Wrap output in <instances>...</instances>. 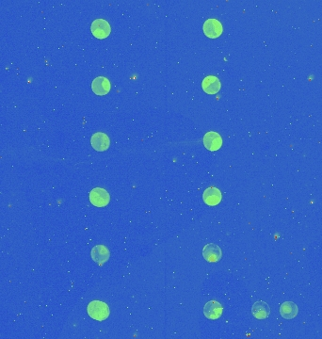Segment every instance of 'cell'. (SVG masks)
<instances>
[{"mask_svg":"<svg viewBox=\"0 0 322 339\" xmlns=\"http://www.w3.org/2000/svg\"><path fill=\"white\" fill-rule=\"evenodd\" d=\"M88 314L89 316L95 320L102 321L107 319L110 314L109 308L107 303L100 301V300H94L91 301L88 305Z\"/></svg>","mask_w":322,"mask_h":339,"instance_id":"obj_1","label":"cell"},{"mask_svg":"<svg viewBox=\"0 0 322 339\" xmlns=\"http://www.w3.org/2000/svg\"><path fill=\"white\" fill-rule=\"evenodd\" d=\"M90 201L96 207H104L109 203L110 196L105 189L95 188L90 192Z\"/></svg>","mask_w":322,"mask_h":339,"instance_id":"obj_2","label":"cell"},{"mask_svg":"<svg viewBox=\"0 0 322 339\" xmlns=\"http://www.w3.org/2000/svg\"><path fill=\"white\" fill-rule=\"evenodd\" d=\"M202 29H203L204 34L208 38H211V39L220 37L223 31V27H222L221 23L219 20L213 19V18L207 19L204 22Z\"/></svg>","mask_w":322,"mask_h":339,"instance_id":"obj_3","label":"cell"},{"mask_svg":"<svg viewBox=\"0 0 322 339\" xmlns=\"http://www.w3.org/2000/svg\"><path fill=\"white\" fill-rule=\"evenodd\" d=\"M92 33L97 39H105L110 34L111 27L108 22L104 19H96L92 24Z\"/></svg>","mask_w":322,"mask_h":339,"instance_id":"obj_4","label":"cell"},{"mask_svg":"<svg viewBox=\"0 0 322 339\" xmlns=\"http://www.w3.org/2000/svg\"><path fill=\"white\" fill-rule=\"evenodd\" d=\"M203 145L209 151H217L222 145V138L219 133L210 131L203 136Z\"/></svg>","mask_w":322,"mask_h":339,"instance_id":"obj_5","label":"cell"},{"mask_svg":"<svg viewBox=\"0 0 322 339\" xmlns=\"http://www.w3.org/2000/svg\"><path fill=\"white\" fill-rule=\"evenodd\" d=\"M223 312L222 305L217 301V300H210L207 303H205L203 308L204 316L209 319H218Z\"/></svg>","mask_w":322,"mask_h":339,"instance_id":"obj_6","label":"cell"},{"mask_svg":"<svg viewBox=\"0 0 322 339\" xmlns=\"http://www.w3.org/2000/svg\"><path fill=\"white\" fill-rule=\"evenodd\" d=\"M202 257L207 262L215 263L221 260V258L222 257V252L218 245L211 243V244L205 245L203 247Z\"/></svg>","mask_w":322,"mask_h":339,"instance_id":"obj_7","label":"cell"},{"mask_svg":"<svg viewBox=\"0 0 322 339\" xmlns=\"http://www.w3.org/2000/svg\"><path fill=\"white\" fill-rule=\"evenodd\" d=\"M91 143L94 150L98 152H103L108 149L110 145V140L108 136L103 132H97L92 136Z\"/></svg>","mask_w":322,"mask_h":339,"instance_id":"obj_8","label":"cell"},{"mask_svg":"<svg viewBox=\"0 0 322 339\" xmlns=\"http://www.w3.org/2000/svg\"><path fill=\"white\" fill-rule=\"evenodd\" d=\"M201 87L204 93L207 95H216L220 92L221 88V84L218 78L214 76L206 77L201 83Z\"/></svg>","mask_w":322,"mask_h":339,"instance_id":"obj_9","label":"cell"},{"mask_svg":"<svg viewBox=\"0 0 322 339\" xmlns=\"http://www.w3.org/2000/svg\"><path fill=\"white\" fill-rule=\"evenodd\" d=\"M203 202L209 206H215L221 203L222 199V195L221 190L215 187H210L204 190L202 195Z\"/></svg>","mask_w":322,"mask_h":339,"instance_id":"obj_10","label":"cell"},{"mask_svg":"<svg viewBox=\"0 0 322 339\" xmlns=\"http://www.w3.org/2000/svg\"><path fill=\"white\" fill-rule=\"evenodd\" d=\"M110 82L105 77H98L92 83V90L95 95H106L110 91Z\"/></svg>","mask_w":322,"mask_h":339,"instance_id":"obj_11","label":"cell"},{"mask_svg":"<svg viewBox=\"0 0 322 339\" xmlns=\"http://www.w3.org/2000/svg\"><path fill=\"white\" fill-rule=\"evenodd\" d=\"M110 254L106 246L104 245H97L92 250V258L94 262H96L99 265H103L109 259Z\"/></svg>","mask_w":322,"mask_h":339,"instance_id":"obj_12","label":"cell"},{"mask_svg":"<svg viewBox=\"0 0 322 339\" xmlns=\"http://www.w3.org/2000/svg\"><path fill=\"white\" fill-rule=\"evenodd\" d=\"M252 314L257 319H266L270 314V308L267 302L258 300L254 303L252 307Z\"/></svg>","mask_w":322,"mask_h":339,"instance_id":"obj_13","label":"cell"},{"mask_svg":"<svg viewBox=\"0 0 322 339\" xmlns=\"http://www.w3.org/2000/svg\"><path fill=\"white\" fill-rule=\"evenodd\" d=\"M299 309L297 304L292 301H284L280 307V314L285 319H292L298 315Z\"/></svg>","mask_w":322,"mask_h":339,"instance_id":"obj_14","label":"cell"}]
</instances>
